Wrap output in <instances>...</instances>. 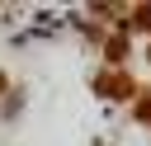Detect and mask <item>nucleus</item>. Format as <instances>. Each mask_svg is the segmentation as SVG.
<instances>
[{"label": "nucleus", "instance_id": "1", "mask_svg": "<svg viewBox=\"0 0 151 146\" xmlns=\"http://www.w3.org/2000/svg\"><path fill=\"white\" fill-rule=\"evenodd\" d=\"M94 89H99V94H113V99H127V94H132V80H127V71H104Z\"/></svg>", "mask_w": 151, "mask_h": 146}, {"label": "nucleus", "instance_id": "2", "mask_svg": "<svg viewBox=\"0 0 151 146\" xmlns=\"http://www.w3.org/2000/svg\"><path fill=\"white\" fill-rule=\"evenodd\" d=\"M104 52H109V61H123V52H127V38H123V33H113V38L104 42Z\"/></svg>", "mask_w": 151, "mask_h": 146}, {"label": "nucleus", "instance_id": "3", "mask_svg": "<svg viewBox=\"0 0 151 146\" xmlns=\"http://www.w3.org/2000/svg\"><path fill=\"white\" fill-rule=\"evenodd\" d=\"M132 24H137V28H151V5H142V9L132 14Z\"/></svg>", "mask_w": 151, "mask_h": 146}, {"label": "nucleus", "instance_id": "4", "mask_svg": "<svg viewBox=\"0 0 151 146\" xmlns=\"http://www.w3.org/2000/svg\"><path fill=\"white\" fill-rule=\"evenodd\" d=\"M5 89H9V75H5V71H0V94H5Z\"/></svg>", "mask_w": 151, "mask_h": 146}]
</instances>
